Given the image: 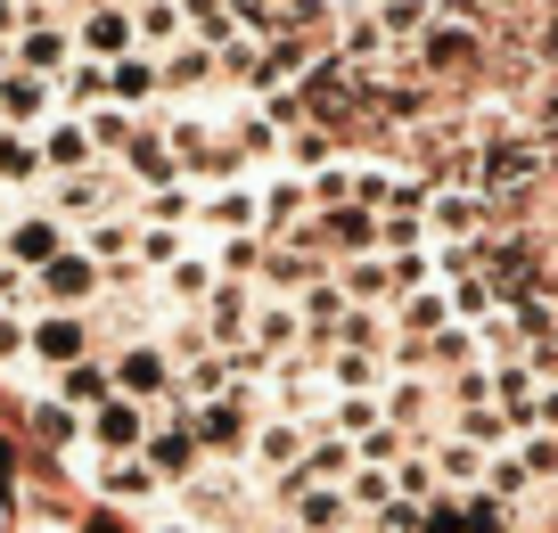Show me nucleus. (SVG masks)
Masks as SVG:
<instances>
[{"instance_id":"obj_33","label":"nucleus","mask_w":558,"mask_h":533,"mask_svg":"<svg viewBox=\"0 0 558 533\" xmlns=\"http://www.w3.org/2000/svg\"><path fill=\"white\" fill-rule=\"evenodd\" d=\"M0 181H9V190L41 181V148H34V132H9V123H0Z\"/></svg>"},{"instance_id":"obj_46","label":"nucleus","mask_w":558,"mask_h":533,"mask_svg":"<svg viewBox=\"0 0 558 533\" xmlns=\"http://www.w3.org/2000/svg\"><path fill=\"white\" fill-rule=\"evenodd\" d=\"M165 533H197V525H190V517H181V525H165Z\"/></svg>"},{"instance_id":"obj_40","label":"nucleus","mask_w":558,"mask_h":533,"mask_svg":"<svg viewBox=\"0 0 558 533\" xmlns=\"http://www.w3.org/2000/svg\"><path fill=\"white\" fill-rule=\"evenodd\" d=\"M418 533H469V509H460V493L418 500Z\"/></svg>"},{"instance_id":"obj_15","label":"nucleus","mask_w":558,"mask_h":533,"mask_svg":"<svg viewBox=\"0 0 558 533\" xmlns=\"http://www.w3.org/2000/svg\"><path fill=\"white\" fill-rule=\"evenodd\" d=\"M25 344H34V362L66 370V362H83V353H90V320H83V312H34Z\"/></svg>"},{"instance_id":"obj_3","label":"nucleus","mask_w":558,"mask_h":533,"mask_svg":"<svg viewBox=\"0 0 558 533\" xmlns=\"http://www.w3.org/2000/svg\"><path fill=\"white\" fill-rule=\"evenodd\" d=\"M140 460L157 468L165 484H190L197 468H206V444H197V427H190V402H165V419H148V444H140Z\"/></svg>"},{"instance_id":"obj_5","label":"nucleus","mask_w":558,"mask_h":533,"mask_svg":"<svg viewBox=\"0 0 558 533\" xmlns=\"http://www.w3.org/2000/svg\"><path fill=\"white\" fill-rule=\"evenodd\" d=\"M116 197H123V172L116 165L58 172V181H50V214H58V222H99V214H116Z\"/></svg>"},{"instance_id":"obj_27","label":"nucleus","mask_w":558,"mask_h":533,"mask_svg":"<svg viewBox=\"0 0 558 533\" xmlns=\"http://www.w3.org/2000/svg\"><path fill=\"white\" fill-rule=\"evenodd\" d=\"M157 74H165V90H206L222 66H214V50H206V41H173V50L157 58Z\"/></svg>"},{"instance_id":"obj_10","label":"nucleus","mask_w":558,"mask_h":533,"mask_svg":"<svg viewBox=\"0 0 558 533\" xmlns=\"http://www.w3.org/2000/svg\"><path fill=\"white\" fill-rule=\"evenodd\" d=\"M132 50H140V25H132V9H123V0H99V9L74 25V58L116 66V58H132Z\"/></svg>"},{"instance_id":"obj_25","label":"nucleus","mask_w":558,"mask_h":533,"mask_svg":"<svg viewBox=\"0 0 558 533\" xmlns=\"http://www.w3.org/2000/svg\"><path fill=\"white\" fill-rule=\"evenodd\" d=\"M157 90H165V74H157V58H116V66H107V99H116V107H148V99H157Z\"/></svg>"},{"instance_id":"obj_44","label":"nucleus","mask_w":558,"mask_h":533,"mask_svg":"<svg viewBox=\"0 0 558 533\" xmlns=\"http://www.w3.org/2000/svg\"><path fill=\"white\" fill-rule=\"evenodd\" d=\"M17 344H25V337H17V320H9V312H0V353H17Z\"/></svg>"},{"instance_id":"obj_26","label":"nucleus","mask_w":558,"mask_h":533,"mask_svg":"<svg viewBox=\"0 0 558 533\" xmlns=\"http://www.w3.org/2000/svg\"><path fill=\"white\" fill-rule=\"evenodd\" d=\"M83 255L123 279V271H132V222H123V214H99V222L83 230Z\"/></svg>"},{"instance_id":"obj_14","label":"nucleus","mask_w":558,"mask_h":533,"mask_svg":"<svg viewBox=\"0 0 558 533\" xmlns=\"http://www.w3.org/2000/svg\"><path fill=\"white\" fill-rule=\"evenodd\" d=\"M83 427H90V444H99L107 460H123V451H140V444H148V402L107 395L99 411H83Z\"/></svg>"},{"instance_id":"obj_8","label":"nucleus","mask_w":558,"mask_h":533,"mask_svg":"<svg viewBox=\"0 0 558 533\" xmlns=\"http://www.w3.org/2000/svg\"><path fill=\"white\" fill-rule=\"evenodd\" d=\"M279 500H288L296 533H353V500H345V484H304V476H279Z\"/></svg>"},{"instance_id":"obj_6","label":"nucleus","mask_w":558,"mask_h":533,"mask_svg":"<svg viewBox=\"0 0 558 533\" xmlns=\"http://www.w3.org/2000/svg\"><path fill=\"white\" fill-rule=\"evenodd\" d=\"M411 50H418V74H469L485 58V34H476V17H436Z\"/></svg>"},{"instance_id":"obj_21","label":"nucleus","mask_w":558,"mask_h":533,"mask_svg":"<svg viewBox=\"0 0 558 533\" xmlns=\"http://www.w3.org/2000/svg\"><path fill=\"white\" fill-rule=\"evenodd\" d=\"M304 444H313V435H304V419H288V411H279V419H263V427L246 435V451H255L263 468H279V476H288V468L304 460Z\"/></svg>"},{"instance_id":"obj_43","label":"nucleus","mask_w":558,"mask_h":533,"mask_svg":"<svg viewBox=\"0 0 558 533\" xmlns=\"http://www.w3.org/2000/svg\"><path fill=\"white\" fill-rule=\"evenodd\" d=\"M17 25H25V9H17V0H0V41H17Z\"/></svg>"},{"instance_id":"obj_31","label":"nucleus","mask_w":558,"mask_h":533,"mask_svg":"<svg viewBox=\"0 0 558 533\" xmlns=\"http://www.w3.org/2000/svg\"><path fill=\"white\" fill-rule=\"evenodd\" d=\"M132 25H140V50H173V41H190L181 0H132Z\"/></svg>"},{"instance_id":"obj_19","label":"nucleus","mask_w":558,"mask_h":533,"mask_svg":"<svg viewBox=\"0 0 558 533\" xmlns=\"http://www.w3.org/2000/svg\"><path fill=\"white\" fill-rule=\"evenodd\" d=\"M427 460H436V484H444V493H476L493 451L469 444V435H436V444H427Z\"/></svg>"},{"instance_id":"obj_18","label":"nucleus","mask_w":558,"mask_h":533,"mask_svg":"<svg viewBox=\"0 0 558 533\" xmlns=\"http://www.w3.org/2000/svg\"><path fill=\"white\" fill-rule=\"evenodd\" d=\"M197 222H214L222 239H255V222H263V197L246 190V181H222V190H197Z\"/></svg>"},{"instance_id":"obj_34","label":"nucleus","mask_w":558,"mask_h":533,"mask_svg":"<svg viewBox=\"0 0 558 533\" xmlns=\"http://www.w3.org/2000/svg\"><path fill=\"white\" fill-rule=\"evenodd\" d=\"M509 451H518V468L534 484H558V435L550 427H525V435H509Z\"/></svg>"},{"instance_id":"obj_11","label":"nucleus","mask_w":558,"mask_h":533,"mask_svg":"<svg viewBox=\"0 0 558 533\" xmlns=\"http://www.w3.org/2000/svg\"><path fill=\"white\" fill-rule=\"evenodd\" d=\"M9 66H25V74H41V83H58V74L74 66V34H66V25H50V17H25L17 41H9Z\"/></svg>"},{"instance_id":"obj_9","label":"nucleus","mask_w":558,"mask_h":533,"mask_svg":"<svg viewBox=\"0 0 558 533\" xmlns=\"http://www.w3.org/2000/svg\"><path fill=\"white\" fill-rule=\"evenodd\" d=\"M107 370H116V395H132V402H173V378H181L173 353H165V344H148V337L123 344Z\"/></svg>"},{"instance_id":"obj_38","label":"nucleus","mask_w":558,"mask_h":533,"mask_svg":"<svg viewBox=\"0 0 558 533\" xmlns=\"http://www.w3.org/2000/svg\"><path fill=\"white\" fill-rule=\"evenodd\" d=\"M34 435H41L50 451H66L74 435H83V411H66V402H50V395H41V402H34Z\"/></svg>"},{"instance_id":"obj_12","label":"nucleus","mask_w":558,"mask_h":533,"mask_svg":"<svg viewBox=\"0 0 558 533\" xmlns=\"http://www.w3.org/2000/svg\"><path fill=\"white\" fill-rule=\"evenodd\" d=\"M34 148H41V181H58V172H90L99 165V140H90V123L83 116H50L34 132Z\"/></svg>"},{"instance_id":"obj_20","label":"nucleus","mask_w":558,"mask_h":533,"mask_svg":"<svg viewBox=\"0 0 558 533\" xmlns=\"http://www.w3.org/2000/svg\"><path fill=\"white\" fill-rule=\"evenodd\" d=\"M337 288H345V304H369V312L402 304V288H395V263H386V255H353L345 271H337Z\"/></svg>"},{"instance_id":"obj_1","label":"nucleus","mask_w":558,"mask_h":533,"mask_svg":"<svg viewBox=\"0 0 558 533\" xmlns=\"http://www.w3.org/2000/svg\"><path fill=\"white\" fill-rule=\"evenodd\" d=\"M542 172H550V148H542V140H525V132L476 140V197H485V206H518Z\"/></svg>"},{"instance_id":"obj_45","label":"nucleus","mask_w":558,"mask_h":533,"mask_svg":"<svg viewBox=\"0 0 558 533\" xmlns=\"http://www.w3.org/2000/svg\"><path fill=\"white\" fill-rule=\"evenodd\" d=\"M17 9H25V17H41V9H58V0H17Z\"/></svg>"},{"instance_id":"obj_17","label":"nucleus","mask_w":558,"mask_h":533,"mask_svg":"<svg viewBox=\"0 0 558 533\" xmlns=\"http://www.w3.org/2000/svg\"><path fill=\"white\" fill-rule=\"evenodd\" d=\"M66 222H58V214H17V222H9V246H0V255L17 263V271H41V263L50 255H66Z\"/></svg>"},{"instance_id":"obj_29","label":"nucleus","mask_w":558,"mask_h":533,"mask_svg":"<svg viewBox=\"0 0 558 533\" xmlns=\"http://www.w3.org/2000/svg\"><path fill=\"white\" fill-rule=\"evenodd\" d=\"M181 25H190V41H206V50H222V41L246 34L230 0H181Z\"/></svg>"},{"instance_id":"obj_13","label":"nucleus","mask_w":558,"mask_h":533,"mask_svg":"<svg viewBox=\"0 0 558 533\" xmlns=\"http://www.w3.org/2000/svg\"><path fill=\"white\" fill-rule=\"evenodd\" d=\"M50 116H58V83H41L25 66H0V123L9 132H41Z\"/></svg>"},{"instance_id":"obj_23","label":"nucleus","mask_w":558,"mask_h":533,"mask_svg":"<svg viewBox=\"0 0 558 533\" xmlns=\"http://www.w3.org/2000/svg\"><path fill=\"white\" fill-rule=\"evenodd\" d=\"M107 395H116V370H107V362H90V353L58 370V402H66V411H99Z\"/></svg>"},{"instance_id":"obj_7","label":"nucleus","mask_w":558,"mask_h":533,"mask_svg":"<svg viewBox=\"0 0 558 533\" xmlns=\"http://www.w3.org/2000/svg\"><path fill=\"white\" fill-rule=\"evenodd\" d=\"M485 230H493V206L476 190H452V181L427 190V239L436 246H469V239H485Z\"/></svg>"},{"instance_id":"obj_42","label":"nucleus","mask_w":558,"mask_h":533,"mask_svg":"<svg viewBox=\"0 0 558 533\" xmlns=\"http://www.w3.org/2000/svg\"><path fill=\"white\" fill-rule=\"evenodd\" d=\"M17 295H25V271H17V263H9V255H0V312L17 304Z\"/></svg>"},{"instance_id":"obj_4","label":"nucleus","mask_w":558,"mask_h":533,"mask_svg":"<svg viewBox=\"0 0 558 533\" xmlns=\"http://www.w3.org/2000/svg\"><path fill=\"white\" fill-rule=\"evenodd\" d=\"M190 427L206 451H239L246 460V435H255V386H230L214 402H190Z\"/></svg>"},{"instance_id":"obj_2","label":"nucleus","mask_w":558,"mask_h":533,"mask_svg":"<svg viewBox=\"0 0 558 533\" xmlns=\"http://www.w3.org/2000/svg\"><path fill=\"white\" fill-rule=\"evenodd\" d=\"M99 288H107V271L83 255V246H66V255H50L41 271H25V295H34L41 312H83Z\"/></svg>"},{"instance_id":"obj_16","label":"nucleus","mask_w":558,"mask_h":533,"mask_svg":"<svg viewBox=\"0 0 558 533\" xmlns=\"http://www.w3.org/2000/svg\"><path fill=\"white\" fill-rule=\"evenodd\" d=\"M116 172H123V181H140V190H173V181H181V156L165 148V132H132L116 148Z\"/></svg>"},{"instance_id":"obj_28","label":"nucleus","mask_w":558,"mask_h":533,"mask_svg":"<svg viewBox=\"0 0 558 533\" xmlns=\"http://www.w3.org/2000/svg\"><path fill=\"white\" fill-rule=\"evenodd\" d=\"M157 279H165V295H173L181 312H197V304L214 295V279H222V271H214V255H181V263H165Z\"/></svg>"},{"instance_id":"obj_37","label":"nucleus","mask_w":558,"mask_h":533,"mask_svg":"<svg viewBox=\"0 0 558 533\" xmlns=\"http://www.w3.org/2000/svg\"><path fill=\"white\" fill-rule=\"evenodd\" d=\"M83 123H90V140H99V156H116L123 140L140 132V116H132V107H116V99H107V107H83Z\"/></svg>"},{"instance_id":"obj_24","label":"nucleus","mask_w":558,"mask_h":533,"mask_svg":"<svg viewBox=\"0 0 558 533\" xmlns=\"http://www.w3.org/2000/svg\"><path fill=\"white\" fill-rule=\"evenodd\" d=\"M181 509L190 517H239V476H230V468H197V476L181 484Z\"/></svg>"},{"instance_id":"obj_36","label":"nucleus","mask_w":558,"mask_h":533,"mask_svg":"<svg viewBox=\"0 0 558 533\" xmlns=\"http://www.w3.org/2000/svg\"><path fill=\"white\" fill-rule=\"evenodd\" d=\"M58 99H74V107H107V66H99V58H74V66L58 74Z\"/></svg>"},{"instance_id":"obj_35","label":"nucleus","mask_w":558,"mask_h":533,"mask_svg":"<svg viewBox=\"0 0 558 533\" xmlns=\"http://www.w3.org/2000/svg\"><path fill=\"white\" fill-rule=\"evenodd\" d=\"M345 500H353V517H378L386 500H395V468H353V476H345Z\"/></svg>"},{"instance_id":"obj_22","label":"nucleus","mask_w":558,"mask_h":533,"mask_svg":"<svg viewBox=\"0 0 558 533\" xmlns=\"http://www.w3.org/2000/svg\"><path fill=\"white\" fill-rule=\"evenodd\" d=\"M353 435H313V444H304V460L288 468V476H304V484H345L353 476Z\"/></svg>"},{"instance_id":"obj_32","label":"nucleus","mask_w":558,"mask_h":533,"mask_svg":"<svg viewBox=\"0 0 558 533\" xmlns=\"http://www.w3.org/2000/svg\"><path fill=\"white\" fill-rule=\"evenodd\" d=\"M157 484H165V476L140 460V451H123V460H99V493H116V500H148Z\"/></svg>"},{"instance_id":"obj_41","label":"nucleus","mask_w":558,"mask_h":533,"mask_svg":"<svg viewBox=\"0 0 558 533\" xmlns=\"http://www.w3.org/2000/svg\"><path fill=\"white\" fill-rule=\"evenodd\" d=\"M534 50H542V66H558V9L534 25Z\"/></svg>"},{"instance_id":"obj_30","label":"nucleus","mask_w":558,"mask_h":533,"mask_svg":"<svg viewBox=\"0 0 558 533\" xmlns=\"http://www.w3.org/2000/svg\"><path fill=\"white\" fill-rule=\"evenodd\" d=\"M395 320H402V337H436V328H452V295H444V279H436V288H411L395 304Z\"/></svg>"},{"instance_id":"obj_39","label":"nucleus","mask_w":558,"mask_h":533,"mask_svg":"<svg viewBox=\"0 0 558 533\" xmlns=\"http://www.w3.org/2000/svg\"><path fill=\"white\" fill-rule=\"evenodd\" d=\"M378 419H386V411H378V395H337L329 427H337V435H369V427H378Z\"/></svg>"}]
</instances>
